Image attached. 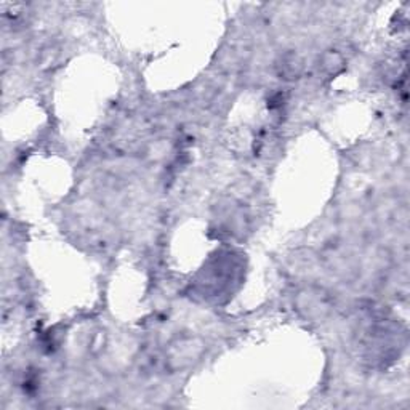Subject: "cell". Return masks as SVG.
<instances>
[{
    "instance_id": "cell-1",
    "label": "cell",
    "mask_w": 410,
    "mask_h": 410,
    "mask_svg": "<svg viewBox=\"0 0 410 410\" xmlns=\"http://www.w3.org/2000/svg\"><path fill=\"white\" fill-rule=\"evenodd\" d=\"M298 67H300V65L295 56H285L281 74H284V76H288V77H295V76H298Z\"/></svg>"
}]
</instances>
